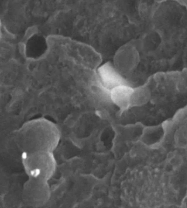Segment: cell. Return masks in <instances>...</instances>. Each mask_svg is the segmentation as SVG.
<instances>
[{
	"mask_svg": "<svg viewBox=\"0 0 187 208\" xmlns=\"http://www.w3.org/2000/svg\"><path fill=\"white\" fill-rule=\"evenodd\" d=\"M50 194L51 191L47 181L29 178L23 186V200L30 207L43 206L49 200Z\"/></svg>",
	"mask_w": 187,
	"mask_h": 208,
	"instance_id": "cell-3",
	"label": "cell"
},
{
	"mask_svg": "<svg viewBox=\"0 0 187 208\" xmlns=\"http://www.w3.org/2000/svg\"><path fill=\"white\" fill-rule=\"evenodd\" d=\"M23 163L29 178L48 181L56 169V162L51 151L23 154Z\"/></svg>",
	"mask_w": 187,
	"mask_h": 208,
	"instance_id": "cell-2",
	"label": "cell"
},
{
	"mask_svg": "<svg viewBox=\"0 0 187 208\" xmlns=\"http://www.w3.org/2000/svg\"><path fill=\"white\" fill-rule=\"evenodd\" d=\"M59 135L52 126L43 124L25 127L18 137V144L24 154L51 151L56 146Z\"/></svg>",
	"mask_w": 187,
	"mask_h": 208,
	"instance_id": "cell-1",
	"label": "cell"
}]
</instances>
